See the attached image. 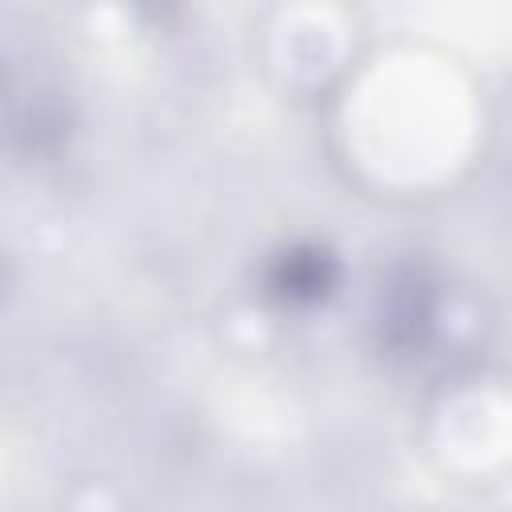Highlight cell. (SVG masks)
Masks as SVG:
<instances>
[{
  "instance_id": "6da1fadb",
  "label": "cell",
  "mask_w": 512,
  "mask_h": 512,
  "mask_svg": "<svg viewBox=\"0 0 512 512\" xmlns=\"http://www.w3.org/2000/svg\"><path fill=\"white\" fill-rule=\"evenodd\" d=\"M332 276H336V268L320 248H292V252L276 256V264L268 272V292L288 304H308L332 288Z\"/></svg>"
}]
</instances>
